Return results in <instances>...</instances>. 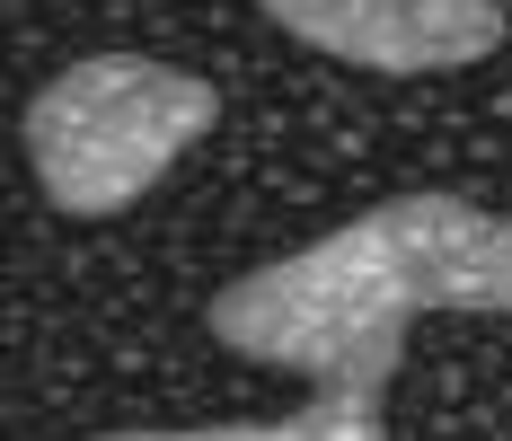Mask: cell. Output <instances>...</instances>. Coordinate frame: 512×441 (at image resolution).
I'll list each match as a JSON object with an SVG mask.
<instances>
[{
    "instance_id": "cell-4",
    "label": "cell",
    "mask_w": 512,
    "mask_h": 441,
    "mask_svg": "<svg viewBox=\"0 0 512 441\" xmlns=\"http://www.w3.org/2000/svg\"><path fill=\"white\" fill-rule=\"evenodd\" d=\"M106 441H389L371 389H318L283 424H212V433H106Z\"/></svg>"
},
{
    "instance_id": "cell-1",
    "label": "cell",
    "mask_w": 512,
    "mask_h": 441,
    "mask_svg": "<svg viewBox=\"0 0 512 441\" xmlns=\"http://www.w3.org/2000/svg\"><path fill=\"white\" fill-rule=\"evenodd\" d=\"M442 203L451 195H398L327 230L301 256L239 274L212 300V336L274 371H301L318 389L389 397L407 362V327L424 309H451L442 300Z\"/></svg>"
},
{
    "instance_id": "cell-2",
    "label": "cell",
    "mask_w": 512,
    "mask_h": 441,
    "mask_svg": "<svg viewBox=\"0 0 512 441\" xmlns=\"http://www.w3.org/2000/svg\"><path fill=\"white\" fill-rule=\"evenodd\" d=\"M212 80L151 62V53H89L71 62L53 89L27 106V168L45 186L53 212L71 221H106L124 203H142L212 133Z\"/></svg>"
},
{
    "instance_id": "cell-3",
    "label": "cell",
    "mask_w": 512,
    "mask_h": 441,
    "mask_svg": "<svg viewBox=\"0 0 512 441\" xmlns=\"http://www.w3.org/2000/svg\"><path fill=\"white\" fill-rule=\"evenodd\" d=\"M283 36L362 71H460L504 45L495 0H256Z\"/></svg>"
}]
</instances>
